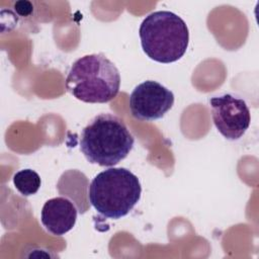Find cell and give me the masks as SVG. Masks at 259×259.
I'll return each instance as SVG.
<instances>
[{
  "mask_svg": "<svg viewBox=\"0 0 259 259\" xmlns=\"http://www.w3.org/2000/svg\"><path fill=\"white\" fill-rule=\"evenodd\" d=\"M135 138L123 120L112 113L94 116L80 134V150L91 164L111 167L133 150Z\"/></svg>",
  "mask_w": 259,
  "mask_h": 259,
  "instance_id": "obj_1",
  "label": "cell"
},
{
  "mask_svg": "<svg viewBox=\"0 0 259 259\" xmlns=\"http://www.w3.org/2000/svg\"><path fill=\"white\" fill-rule=\"evenodd\" d=\"M66 89L87 103H105L119 92L120 74L103 54H90L76 60L66 78Z\"/></svg>",
  "mask_w": 259,
  "mask_h": 259,
  "instance_id": "obj_2",
  "label": "cell"
},
{
  "mask_svg": "<svg viewBox=\"0 0 259 259\" xmlns=\"http://www.w3.org/2000/svg\"><path fill=\"white\" fill-rule=\"evenodd\" d=\"M144 53L158 63L170 64L180 60L189 44V30L185 21L167 10L148 14L139 28Z\"/></svg>",
  "mask_w": 259,
  "mask_h": 259,
  "instance_id": "obj_3",
  "label": "cell"
},
{
  "mask_svg": "<svg viewBox=\"0 0 259 259\" xmlns=\"http://www.w3.org/2000/svg\"><path fill=\"white\" fill-rule=\"evenodd\" d=\"M142 186L137 175L126 168H108L98 173L88 188L95 210L106 219L125 217L140 201Z\"/></svg>",
  "mask_w": 259,
  "mask_h": 259,
  "instance_id": "obj_4",
  "label": "cell"
},
{
  "mask_svg": "<svg viewBox=\"0 0 259 259\" xmlns=\"http://www.w3.org/2000/svg\"><path fill=\"white\" fill-rule=\"evenodd\" d=\"M209 105L213 124L224 138L236 141L245 135L250 125L251 113L243 98L225 93L211 97Z\"/></svg>",
  "mask_w": 259,
  "mask_h": 259,
  "instance_id": "obj_5",
  "label": "cell"
},
{
  "mask_svg": "<svg viewBox=\"0 0 259 259\" xmlns=\"http://www.w3.org/2000/svg\"><path fill=\"white\" fill-rule=\"evenodd\" d=\"M173 104V92L154 80L140 83L130 95L131 113L139 120L154 121L162 118Z\"/></svg>",
  "mask_w": 259,
  "mask_h": 259,
  "instance_id": "obj_6",
  "label": "cell"
},
{
  "mask_svg": "<svg viewBox=\"0 0 259 259\" xmlns=\"http://www.w3.org/2000/svg\"><path fill=\"white\" fill-rule=\"evenodd\" d=\"M77 214V207L72 200L57 196L45 202L40 211V222L49 233L63 236L74 228Z\"/></svg>",
  "mask_w": 259,
  "mask_h": 259,
  "instance_id": "obj_7",
  "label": "cell"
},
{
  "mask_svg": "<svg viewBox=\"0 0 259 259\" xmlns=\"http://www.w3.org/2000/svg\"><path fill=\"white\" fill-rule=\"evenodd\" d=\"M13 184L21 195L30 196L38 191L41 179L34 170L21 169L13 175Z\"/></svg>",
  "mask_w": 259,
  "mask_h": 259,
  "instance_id": "obj_8",
  "label": "cell"
},
{
  "mask_svg": "<svg viewBox=\"0 0 259 259\" xmlns=\"http://www.w3.org/2000/svg\"><path fill=\"white\" fill-rule=\"evenodd\" d=\"M14 9L20 16L25 17V16H29L32 13L33 6H32V3L29 1H17L14 4Z\"/></svg>",
  "mask_w": 259,
  "mask_h": 259,
  "instance_id": "obj_9",
  "label": "cell"
}]
</instances>
